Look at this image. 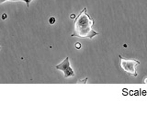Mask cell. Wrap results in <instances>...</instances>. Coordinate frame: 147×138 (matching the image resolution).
I'll list each match as a JSON object with an SVG mask.
<instances>
[{"label": "cell", "instance_id": "cell-8", "mask_svg": "<svg viewBox=\"0 0 147 138\" xmlns=\"http://www.w3.org/2000/svg\"><path fill=\"white\" fill-rule=\"evenodd\" d=\"M30 1H31V0H30Z\"/></svg>", "mask_w": 147, "mask_h": 138}, {"label": "cell", "instance_id": "cell-3", "mask_svg": "<svg viewBox=\"0 0 147 138\" xmlns=\"http://www.w3.org/2000/svg\"><path fill=\"white\" fill-rule=\"evenodd\" d=\"M55 68L58 69V70H62L64 73V76H65L66 78L67 77H72V76H75V72H74V70L70 66L69 57H66L61 64H59L58 66H55Z\"/></svg>", "mask_w": 147, "mask_h": 138}, {"label": "cell", "instance_id": "cell-5", "mask_svg": "<svg viewBox=\"0 0 147 138\" xmlns=\"http://www.w3.org/2000/svg\"><path fill=\"white\" fill-rule=\"evenodd\" d=\"M75 46L77 48V49H80L81 48V44L79 43H76V44H75Z\"/></svg>", "mask_w": 147, "mask_h": 138}, {"label": "cell", "instance_id": "cell-2", "mask_svg": "<svg viewBox=\"0 0 147 138\" xmlns=\"http://www.w3.org/2000/svg\"><path fill=\"white\" fill-rule=\"evenodd\" d=\"M119 60H121V66L124 71L131 74V75L137 76L136 67L140 64V62L137 60H127L123 58L121 55H119Z\"/></svg>", "mask_w": 147, "mask_h": 138}, {"label": "cell", "instance_id": "cell-7", "mask_svg": "<svg viewBox=\"0 0 147 138\" xmlns=\"http://www.w3.org/2000/svg\"><path fill=\"white\" fill-rule=\"evenodd\" d=\"M144 83H147V78H145V80H144Z\"/></svg>", "mask_w": 147, "mask_h": 138}, {"label": "cell", "instance_id": "cell-4", "mask_svg": "<svg viewBox=\"0 0 147 138\" xmlns=\"http://www.w3.org/2000/svg\"><path fill=\"white\" fill-rule=\"evenodd\" d=\"M49 22H50V24H54V23H55V18H54L53 17L50 18V20H49Z\"/></svg>", "mask_w": 147, "mask_h": 138}, {"label": "cell", "instance_id": "cell-1", "mask_svg": "<svg viewBox=\"0 0 147 138\" xmlns=\"http://www.w3.org/2000/svg\"><path fill=\"white\" fill-rule=\"evenodd\" d=\"M94 24V20L86 13V7H85L79 13L75 21V30L72 37H80V38L92 39L98 35V31H95L92 27Z\"/></svg>", "mask_w": 147, "mask_h": 138}, {"label": "cell", "instance_id": "cell-6", "mask_svg": "<svg viewBox=\"0 0 147 138\" xmlns=\"http://www.w3.org/2000/svg\"><path fill=\"white\" fill-rule=\"evenodd\" d=\"M71 18H76V16L75 15H74V14H72V15H71V17H70Z\"/></svg>", "mask_w": 147, "mask_h": 138}]
</instances>
